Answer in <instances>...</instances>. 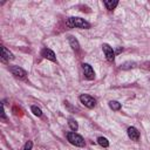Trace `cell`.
<instances>
[{
  "mask_svg": "<svg viewBox=\"0 0 150 150\" xmlns=\"http://www.w3.org/2000/svg\"><path fill=\"white\" fill-rule=\"evenodd\" d=\"M82 68H83V74L86 76V79H88V80H94L95 79V73H94V70H93V68H91L90 64L83 63L82 64Z\"/></svg>",
  "mask_w": 150,
  "mask_h": 150,
  "instance_id": "obj_6",
  "label": "cell"
},
{
  "mask_svg": "<svg viewBox=\"0 0 150 150\" xmlns=\"http://www.w3.org/2000/svg\"><path fill=\"white\" fill-rule=\"evenodd\" d=\"M104 5H105L107 9L112 11V9L118 5V1H117V0H104Z\"/></svg>",
  "mask_w": 150,
  "mask_h": 150,
  "instance_id": "obj_10",
  "label": "cell"
},
{
  "mask_svg": "<svg viewBox=\"0 0 150 150\" xmlns=\"http://www.w3.org/2000/svg\"><path fill=\"white\" fill-rule=\"evenodd\" d=\"M41 55H42L45 59L50 60V61H53V62L56 61V57H55L54 52H53L52 49H49V48H43V49L41 50Z\"/></svg>",
  "mask_w": 150,
  "mask_h": 150,
  "instance_id": "obj_7",
  "label": "cell"
},
{
  "mask_svg": "<svg viewBox=\"0 0 150 150\" xmlns=\"http://www.w3.org/2000/svg\"><path fill=\"white\" fill-rule=\"evenodd\" d=\"M128 136L132 141H138L139 139V131L135 127H129L128 128Z\"/></svg>",
  "mask_w": 150,
  "mask_h": 150,
  "instance_id": "obj_9",
  "label": "cell"
},
{
  "mask_svg": "<svg viewBox=\"0 0 150 150\" xmlns=\"http://www.w3.org/2000/svg\"><path fill=\"white\" fill-rule=\"evenodd\" d=\"M32 111H33V114H34V115H36V116H39V117L42 115L41 109H40L39 107H36V105H33V107H32Z\"/></svg>",
  "mask_w": 150,
  "mask_h": 150,
  "instance_id": "obj_15",
  "label": "cell"
},
{
  "mask_svg": "<svg viewBox=\"0 0 150 150\" xmlns=\"http://www.w3.org/2000/svg\"><path fill=\"white\" fill-rule=\"evenodd\" d=\"M109 107H110V109L117 111V110L121 109V103H118L117 101H110V102H109Z\"/></svg>",
  "mask_w": 150,
  "mask_h": 150,
  "instance_id": "obj_12",
  "label": "cell"
},
{
  "mask_svg": "<svg viewBox=\"0 0 150 150\" xmlns=\"http://www.w3.org/2000/svg\"><path fill=\"white\" fill-rule=\"evenodd\" d=\"M80 101L83 105H86L87 108H94L96 105V100L94 97H91L90 95H87V94H82L80 96Z\"/></svg>",
  "mask_w": 150,
  "mask_h": 150,
  "instance_id": "obj_3",
  "label": "cell"
},
{
  "mask_svg": "<svg viewBox=\"0 0 150 150\" xmlns=\"http://www.w3.org/2000/svg\"><path fill=\"white\" fill-rule=\"evenodd\" d=\"M67 25L69 27H76V28H82V29H88L90 27V23L86 21L82 18H69L67 21Z\"/></svg>",
  "mask_w": 150,
  "mask_h": 150,
  "instance_id": "obj_1",
  "label": "cell"
},
{
  "mask_svg": "<svg viewBox=\"0 0 150 150\" xmlns=\"http://www.w3.org/2000/svg\"><path fill=\"white\" fill-rule=\"evenodd\" d=\"M13 54L5 47V46H2L1 47V60L4 61V62H7V61H9V60H13Z\"/></svg>",
  "mask_w": 150,
  "mask_h": 150,
  "instance_id": "obj_8",
  "label": "cell"
},
{
  "mask_svg": "<svg viewBox=\"0 0 150 150\" xmlns=\"http://www.w3.org/2000/svg\"><path fill=\"white\" fill-rule=\"evenodd\" d=\"M67 138H68V141H69L73 145H75V146H81V148L84 146V139H83V137H82L81 135L74 132V131L68 132V134H67Z\"/></svg>",
  "mask_w": 150,
  "mask_h": 150,
  "instance_id": "obj_2",
  "label": "cell"
},
{
  "mask_svg": "<svg viewBox=\"0 0 150 150\" xmlns=\"http://www.w3.org/2000/svg\"><path fill=\"white\" fill-rule=\"evenodd\" d=\"M9 70H11V73H12L15 77H19V79H25L26 75H27L26 70H23V69L20 68L19 66H11V67H9Z\"/></svg>",
  "mask_w": 150,
  "mask_h": 150,
  "instance_id": "obj_5",
  "label": "cell"
},
{
  "mask_svg": "<svg viewBox=\"0 0 150 150\" xmlns=\"http://www.w3.org/2000/svg\"><path fill=\"white\" fill-rule=\"evenodd\" d=\"M102 49H103V52H104V55H105L107 60H108L109 62H112V61L115 60V52H114V49H112L108 43H103V45H102Z\"/></svg>",
  "mask_w": 150,
  "mask_h": 150,
  "instance_id": "obj_4",
  "label": "cell"
},
{
  "mask_svg": "<svg viewBox=\"0 0 150 150\" xmlns=\"http://www.w3.org/2000/svg\"><path fill=\"white\" fill-rule=\"evenodd\" d=\"M97 142H98V144H100L101 146H103V148L109 146V142H108V139H107L105 137H98V138H97Z\"/></svg>",
  "mask_w": 150,
  "mask_h": 150,
  "instance_id": "obj_14",
  "label": "cell"
},
{
  "mask_svg": "<svg viewBox=\"0 0 150 150\" xmlns=\"http://www.w3.org/2000/svg\"><path fill=\"white\" fill-rule=\"evenodd\" d=\"M68 124H69L70 129H71V130H74V131H76V130L79 129V124H77V122H76L75 120H73V118H69Z\"/></svg>",
  "mask_w": 150,
  "mask_h": 150,
  "instance_id": "obj_13",
  "label": "cell"
},
{
  "mask_svg": "<svg viewBox=\"0 0 150 150\" xmlns=\"http://www.w3.org/2000/svg\"><path fill=\"white\" fill-rule=\"evenodd\" d=\"M68 40H69V43H70V46H71V48L74 49V50H79V48H80V45H79V41L73 36V35H69L68 36Z\"/></svg>",
  "mask_w": 150,
  "mask_h": 150,
  "instance_id": "obj_11",
  "label": "cell"
},
{
  "mask_svg": "<svg viewBox=\"0 0 150 150\" xmlns=\"http://www.w3.org/2000/svg\"><path fill=\"white\" fill-rule=\"evenodd\" d=\"M32 146H33L32 141H28V142L25 144V146H23V149H22V150H30V149H32Z\"/></svg>",
  "mask_w": 150,
  "mask_h": 150,
  "instance_id": "obj_16",
  "label": "cell"
}]
</instances>
